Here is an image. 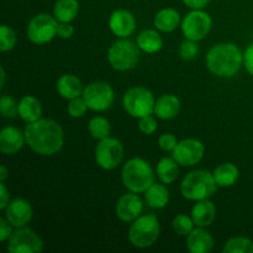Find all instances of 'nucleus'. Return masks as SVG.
Wrapping results in <instances>:
<instances>
[{
  "label": "nucleus",
  "mask_w": 253,
  "mask_h": 253,
  "mask_svg": "<svg viewBox=\"0 0 253 253\" xmlns=\"http://www.w3.org/2000/svg\"><path fill=\"white\" fill-rule=\"evenodd\" d=\"M224 253H253V242L246 237H232L225 244Z\"/></svg>",
  "instance_id": "30"
},
{
  "label": "nucleus",
  "mask_w": 253,
  "mask_h": 253,
  "mask_svg": "<svg viewBox=\"0 0 253 253\" xmlns=\"http://www.w3.org/2000/svg\"><path fill=\"white\" fill-rule=\"evenodd\" d=\"M12 225L6 219H0V241L5 242L12 235Z\"/></svg>",
  "instance_id": "39"
},
{
  "label": "nucleus",
  "mask_w": 253,
  "mask_h": 253,
  "mask_svg": "<svg viewBox=\"0 0 253 253\" xmlns=\"http://www.w3.org/2000/svg\"><path fill=\"white\" fill-rule=\"evenodd\" d=\"M58 21L48 14H39L27 25V37L35 44H44L57 36Z\"/></svg>",
  "instance_id": "8"
},
{
  "label": "nucleus",
  "mask_w": 253,
  "mask_h": 253,
  "mask_svg": "<svg viewBox=\"0 0 253 253\" xmlns=\"http://www.w3.org/2000/svg\"><path fill=\"white\" fill-rule=\"evenodd\" d=\"M187 247L192 253H208L214 249V239L204 227H198L187 236Z\"/></svg>",
  "instance_id": "18"
},
{
  "label": "nucleus",
  "mask_w": 253,
  "mask_h": 253,
  "mask_svg": "<svg viewBox=\"0 0 253 253\" xmlns=\"http://www.w3.org/2000/svg\"><path fill=\"white\" fill-rule=\"evenodd\" d=\"M216 217V208L210 200H199L192 209V219L198 227H208Z\"/></svg>",
  "instance_id": "20"
},
{
  "label": "nucleus",
  "mask_w": 253,
  "mask_h": 253,
  "mask_svg": "<svg viewBox=\"0 0 253 253\" xmlns=\"http://www.w3.org/2000/svg\"><path fill=\"white\" fill-rule=\"evenodd\" d=\"M157 172L158 178L163 184H170V183L175 182L179 174V168H178V162L174 158L165 157L158 162L157 165Z\"/></svg>",
  "instance_id": "28"
},
{
  "label": "nucleus",
  "mask_w": 253,
  "mask_h": 253,
  "mask_svg": "<svg viewBox=\"0 0 253 253\" xmlns=\"http://www.w3.org/2000/svg\"><path fill=\"white\" fill-rule=\"evenodd\" d=\"M25 142V133L14 126H6L0 132V151L4 155H15L21 150Z\"/></svg>",
  "instance_id": "17"
},
{
  "label": "nucleus",
  "mask_w": 253,
  "mask_h": 253,
  "mask_svg": "<svg viewBox=\"0 0 253 253\" xmlns=\"http://www.w3.org/2000/svg\"><path fill=\"white\" fill-rule=\"evenodd\" d=\"M109 27L114 35L121 39H126L135 31L136 19L128 10H115L109 19Z\"/></svg>",
  "instance_id": "16"
},
{
  "label": "nucleus",
  "mask_w": 253,
  "mask_h": 253,
  "mask_svg": "<svg viewBox=\"0 0 253 253\" xmlns=\"http://www.w3.org/2000/svg\"><path fill=\"white\" fill-rule=\"evenodd\" d=\"M198 54H199V46L197 44V41L187 39L184 42H182L179 47L180 58L184 61H193L197 58Z\"/></svg>",
  "instance_id": "34"
},
{
  "label": "nucleus",
  "mask_w": 253,
  "mask_h": 253,
  "mask_svg": "<svg viewBox=\"0 0 253 253\" xmlns=\"http://www.w3.org/2000/svg\"><path fill=\"white\" fill-rule=\"evenodd\" d=\"M5 76H6V74H5V69H4V67H1V69H0V77H1V83H0V88H4Z\"/></svg>",
  "instance_id": "44"
},
{
  "label": "nucleus",
  "mask_w": 253,
  "mask_h": 253,
  "mask_svg": "<svg viewBox=\"0 0 253 253\" xmlns=\"http://www.w3.org/2000/svg\"><path fill=\"white\" fill-rule=\"evenodd\" d=\"M79 12L78 0H58L54 4L53 15L58 22H71Z\"/></svg>",
  "instance_id": "25"
},
{
  "label": "nucleus",
  "mask_w": 253,
  "mask_h": 253,
  "mask_svg": "<svg viewBox=\"0 0 253 253\" xmlns=\"http://www.w3.org/2000/svg\"><path fill=\"white\" fill-rule=\"evenodd\" d=\"M123 183L131 193H145L155 183V173L147 161L131 158L125 163L121 172Z\"/></svg>",
  "instance_id": "3"
},
{
  "label": "nucleus",
  "mask_w": 253,
  "mask_h": 253,
  "mask_svg": "<svg viewBox=\"0 0 253 253\" xmlns=\"http://www.w3.org/2000/svg\"><path fill=\"white\" fill-rule=\"evenodd\" d=\"M179 111L180 100L173 94H163L156 100L155 115L161 120H172Z\"/></svg>",
  "instance_id": "19"
},
{
  "label": "nucleus",
  "mask_w": 253,
  "mask_h": 253,
  "mask_svg": "<svg viewBox=\"0 0 253 253\" xmlns=\"http://www.w3.org/2000/svg\"><path fill=\"white\" fill-rule=\"evenodd\" d=\"M209 1L210 0H183V2L192 10L203 9V7H205L209 4Z\"/></svg>",
  "instance_id": "42"
},
{
  "label": "nucleus",
  "mask_w": 253,
  "mask_h": 253,
  "mask_svg": "<svg viewBox=\"0 0 253 253\" xmlns=\"http://www.w3.org/2000/svg\"><path fill=\"white\" fill-rule=\"evenodd\" d=\"M194 221H193L192 217H189L188 215L180 214L173 219L172 226L173 230L177 235L179 236H188L190 232L194 230Z\"/></svg>",
  "instance_id": "31"
},
{
  "label": "nucleus",
  "mask_w": 253,
  "mask_h": 253,
  "mask_svg": "<svg viewBox=\"0 0 253 253\" xmlns=\"http://www.w3.org/2000/svg\"><path fill=\"white\" fill-rule=\"evenodd\" d=\"M217 183L214 174L208 170H193L188 173L180 184L182 195L192 202L209 199L215 194L217 189Z\"/></svg>",
  "instance_id": "4"
},
{
  "label": "nucleus",
  "mask_w": 253,
  "mask_h": 253,
  "mask_svg": "<svg viewBox=\"0 0 253 253\" xmlns=\"http://www.w3.org/2000/svg\"><path fill=\"white\" fill-rule=\"evenodd\" d=\"M178 141L173 133H163L158 138V145L165 152H173V150L177 146Z\"/></svg>",
  "instance_id": "37"
},
{
  "label": "nucleus",
  "mask_w": 253,
  "mask_h": 253,
  "mask_svg": "<svg viewBox=\"0 0 253 253\" xmlns=\"http://www.w3.org/2000/svg\"><path fill=\"white\" fill-rule=\"evenodd\" d=\"M24 133L27 146L37 155H56L63 147V128L51 119H40L27 124Z\"/></svg>",
  "instance_id": "1"
},
{
  "label": "nucleus",
  "mask_w": 253,
  "mask_h": 253,
  "mask_svg": "<svg viewBox=\"0 0 253 253\" xmlns=\"http://www.w3.org/2000/svg\"><path fill=\"white\" fill-rule=\"evenodd\" d=\"M123 105L126 113L132 118L141 119L155 114L156 100L152 91L143 86L128 89L123 98Z\"/></svg>",
  "instance_id": "6"
},
{
  "label": "nucleus",
  "mask_w": 253,
  "mask_h": 253,
  "mask_svg": "<svg viewBox=\"0 0 253 253\" xmlns=\"http://www.w3.org/2000/svg\"><path fill=\"white\" fill-rule=\"evenodd\" d=\"M10 203L9 193H7L6 185L4 182L0 183V210L6 209L7 204Z\"/></svg>",
  "instance_id": "41"
},
{
  "label": "nucleus",
  "mask_w": 253,
  "mask_h": 253,
  "mask_svg": "<svg viewBox=\"0 0 253 253\" xmlns=\"http://www.w3.org/2000/svg\"><path fill=\"white\" fill-rule=\"evenodd\" d=\"M9 253H40L43 250L41 237L27 227H19L7 240Z\"/></svg>",
  "instance_id": "11"
},
{
  "label": "nucleus",
  "mask_w": 253,
  "mask_h": 253,
  "mask_svg": "<svg viewBox=\"0 0 253 253\" xmlns=\"http://www.w3.org/2000/svg\"><path fill=\"white\" fill-rule=\"evenodd\" d=\"M137 46L146 53H156L163 46V40L155 30H145L137 37Z\"/></svg>",
  "instance_id": "27"
},
{
  "label": "nucleus",
  "mask_w": 253,
  "mask_h": 253,
  "mask_svg": "<svg viewBox=\"0 0 253 253\" xmlns=\"http://www.w3.org/2000/svg\"><path fill=\"white\" fill-rule=\"evenodd\" d=\"M56 88L59 95L64 99H68V100L83 95L84 90L81 79L73 74H63L57 81Z\"/></svg>",
  "instance_id": "21"
},
{
  "label": "nucleus",
  "mask_w": 253,
  "mask_h": 253,
  "mask_svg": "<svg viewBox=\"0 0 253 253\" xmlns=\"http://www.w3.org/2000/svg\"><path fill=\"white\" fill-rule=\"evenodd\" d=\"M34 215L31 204L25 199H14L7 204L5 209V219L10 222L14 227H24L29 224Z\"/></svg>",
  "instance_id": "14"
},
{
  "label": "nucleus",
  "mask_w": 253,
  "mask_h": 253,
  "mask_svg": "<svg viewBox=\"0 0 253 253\" xmlns=\"http://www.w3.org/2000/svg\"><path fill=\"white\" fill-rule=\"evenodd\" d=\"M138 128L145 135H152L157 130V120L152 115L143 116L138 121Z\"/></svg>",
  "instance_id": "36"
},
{
  "label": "nucleus",
  "mask_w": 253,
  "mask_h": 253,
  "mask_svg": "<svg viewBox=\"0 0 253 253\" xmlns=\"http://www.w3.org/2000/svg\"><path fill=\"white\" fill-rule=\"evenodd\" d=\"M212 26V20L208 12L200 10H192L184 16L182 21V31L185 39L200 41L208 36Z\"/></svg>",
  "instance_id": "12"
},
{
  "label": "nucleus",
  "mask_w": 253,
  "mask_h": 253,
  "mask_svg": "<svg viewBox=\"0 0 253 253\" xmlns=\"http://www.w3.org/2000/svg\"><path fill=\"white\" fill-rule=\"evenodd\" d=\"M143 210L142 200L136 195V193L132 194H125L121 198H119L118 203L115 207L116 216L124 222H132L137 219Z\"/></svg>",
  "instance_id": "15"
},
{
  "label": "nucleus",
  "mask_w": 253,
  "mask_h": 253,
  "mask_svg": "<svg viewBox=\"0 0 253 253\" xmlns=\"http://www.w3.org/2000/svg\"><path fill=\"white\" fill-rule=\"evenodd\" d=\"M145 198L151 208L162 209L169 202V192L163 184H155L153 183L145 192Z\"/></svg>",
  "instance_id": "26"
},
{
  "label": "nucleus",
  "mask_w": 253,
  "mask_h": 253,
  "mask_svg": "<svg viewBox=\"0 0 253 253\" xmlns=\"http://www.w3.org/2000/svg\"><path fill=\"white\" fill-rule=\"evenodd\" d=\"M204 145L195 138H185L177 143L172 152V157L183 167L198 165L204 157Z\"/></svg>",
  "instance_id": "13"
},
{
  "label": "nucleus",
  "mask_w": 253,
  "mask_h": 253,
  "mask_svg": "<svg viewBox=\"0 0 253 253\" xmlns=\"http://www.w3.org/2000/svg\"><path fill=\"white\" fill-rule=\"evenodd\" d=\"M156 29L162 32H172L178 27L180 22L179 12L172 7L160 10L155 16Z\"/></svg>",
  "instance_id": "23"
},
{
  "label": "nucleus",
  "mask_w": 253,
  "mask_h": 253,
  "mask_svg": "<svg viewBox=\"0 0 253 253\" xmlns=\"http://www.w3.org/2000/svg\"><path fill=\"white\" fill-rule=\"evenodd\" d=\"M7 175H9V173H7V168L2 165L1 167H0V182H5Z\"/></svg>",
  "instance_id": "43"
},
{
  "label": "nucleus",
  "mask_w": 253,
  "mask_h": 253,
  "mask_svg": "<svg viewBox=\"0 0 253 253\" xmlns=\"http://www.w3.org/2000/svg\"><path fill=\"white\" fill-rule=\"evenodd\" d=\"M244 64H245V68L247 69L251 76H253V43L250 44L247 47V49L245 51L244 53Z\"/></svg>",
  "instance_id": "40"
},
{
  "label": "nucleus",
  "mask_w": 253,
  "mask_h": 253,
  "mask_svg": "<svg viewBox=\"0 0 253 253\" xmlns=\"http://www.w3.org/2000/svg\"><path fill=\"white\" fill-rule=\"evenodd\" d=\"M88 105H86L85 100L83 99V96H78V98H74L69 101L68 105V114L72 118H82V116L85 115L86 110H88Z\"/></svg>",
  "instance_id": "35"
},
{
  "label": "nucleus",
  "mask_w": 253,
  "mask_h": 253,
  "mask_svg": "<svg viewBox=\"0 0 253 253\" xmlns=\"http://www.w3.org/2000/svg\"><path fill=\"white\" fill-rule=\"evenodd\" d=\"M244 63L241 49L234 43L215 44L207 56V67L212 74L221 78L234 77Z\"/></svg>",
  "instance_id": "2"
},
{
  "label": "nucleus",
  "mask_w": 253,
  "mask_h": 253,
  "mask_svg": "<svg viewBox=\"0 0 253 253\" xmlns=\"http://www.w3.org/2000/svg\"><path fill=\"white\" fill-rule=\"evenodd\" d=\"M74 29L73 26L69 25V22H59L57 27V36H59L63 40H68L73 36Z\"/></svg>",
  "instance_id": "38"
},
{
  "label": "nucleus",
  "mask_w": 253,
  "mask_h": 253,
  "mask_svg": "<svg viewBox=\"0 0 253 253\" xmlns=\"http://www.w3.org/2000/svg\"><path fill=\"white\" fill-rule=\"evenodd\" d=\"M124 158V146L116 138L106 137L99 141L95 147V161L105 170L115 169Z\"/></svg>",
  "instance_id": "10"
},
{
  "label": "nucleus",
  "mask_w": 253,
  "mask_h": 253,
  "mask_svg": "<svg viewBox=\"0 0 253 253\" xmlns=\"http://www.w3.org/2000/svg\"><path fill=\"white\" fill-rule=\"evenodd\" d=\"M16 44V34L11 27L2 25L0 27V49L1 52H7L12 49Z\"/></svg>",
  "instance_id": "32"
},
{
  "label": "nucleus",
  "mask_w": 253,
  "mask_h": 253,
  "mask_svg": "<svg viewBox=\"0 0 253 253\" xmlns=\"http://www.w3.org/2000/svg\"><path fill=\"white\" fill-rule=\"evenodd\" d=\"M88 130L94 138L100 141L106 137H110L111 125L108 119L103 118V116H95L89 121Z\"/></svg>",
  "instance_id": "29"
},
{
  "label": "nucleus",
  "mask_w": 253,
  "mask_h": 253,
  "mask_svg": "<svg viewBox=\"0 0 253 253\" xmlns=\"http://www.w3.org/2000/svg\"><path fill=\"white\" fill-rule=\"evenodd\" d=\"M82 96L93 111H106L115 100L114 89L104 82H94L86 85Z\"/></svg>",
  "instance_id": "9"
},
{
  "label": "nucleus",
  "mask_w": 253,
  "mask_h": 253,
  "mask_svg": "<svg viewBox=\"0 0 253 253\" xmlns=\"http://www.w3.org/2000/svg\"><path fill=\"white\" fill-rule=\"evenodd\" d=\"M161 226L157 216L153 214L138 216L131 224L128 230V240L136 249H147L160 237Z\"/></svg>",
  "instance_id": "5"
},
{
  "label": "nucleus",
  "mask_w": 253,
  "mask_h": 253,
  "mask_svg": "<svg viewBox=\"0 0 253 253\" xmlns=\"http://www.w3.org/2000/svg\"><path fill=\"white\" fill-rule=\"evenodd\" d=\"M19 115L25 123L30 124L41 119V101L34 95H26L19 103Z\"/></svg>",
  "instance_id": "22"
},
{
  "label": "nucleus",
  "mask_w": 253,
  "mask_h": 253,
  "mask_svg": "<svg viewBox=\"0 0 253 253\" xmlns=\"http://www.w3.org/2000/svg\"><path fill=\"white\" fill-rule=\"evenodd\" d=\"M108 59L116 71H130L138 62L137 46L130 40H119L109 48Z\"/></svg>",
  "instance_id": "7"
},
{
  "label": "nucleus",
  "mask_w": 253,
  "mask_h": 253,
  "mask_svg": "<svg viewBox=\"0 0 253 253\" xmlns=\"http://www.w3.org/2000/svg\"><path fill=\"white\" fill-rule=\"evenodd\" d=\"M214 178L216 180L217 185L222 188L231 187L237 182L240 175V170L234 163H222L219 167L215 168L214 170Z\"/></svg>",
  "instance_id": "24"
},
{
  "label": "nucleus",
  "mask_w": 253,
  "mask_h": 253,
  "mask_svg": "<svg viewBox=\"0 0 253 253\" xmlns=\"http://www.w3.org/2000/svg\"><path fill=\"white\" fill-rule=\"evenodd\" d=\"M0 111L5 119H15L19 115V104L10 95H2L0 100Z\"/></svg>",
  "instance_id": "33"
}]
</instances>
